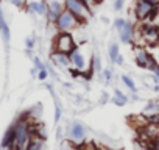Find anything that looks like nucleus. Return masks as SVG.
<instances>
[{
	"instance_id": "nucleus-1",
	"label": "nucleus",
	"mask_w": 159,
	"mask_h": 150,
	"mask_svg": "<svg viewBox=\"0 0 159 150\" xmlns=\"http://www.w3.org/2000/svg\"><path fill=\"white\" fill-rule=\"evenodd\" d=\"M64 7L75 17H78L83 24L88 22L91 19V16H92L91 5H88L86 2H83V0H64Z\"/></svg>"
},
{
	"instance_id": "nucleus-2",
	"label": "nucleus",
	"mask_w": 159,
	"mask_h": 150,
	"mask_svg": "<svg viewBox=\"0 0 159 150\" xmlns=\"http://www.w3.org/2000/svg\"><path fill=\"white\" fill-rule=\"evenodd\" d=\"M134 14L136 17L143 22V21H151L156 17L157 14V5L150 2V0H136V5H134Z\"/></svg>"
},
{
	"instance_id": "nucleus-3",
	"label": "nucleus",
	"mask_w": 159,
	"mask_h": 150,
	"mask_svg": "<svg viewBox=\"0 0 159 150\" xmlns=\"http://www.w3.org/2000/svg\"><path fill=\"white\" fill-rule=\"evenodd\" d=\"M53 24H55V27H56L58 31H73L80 25H83V22L80 21L78 17H75L69 10H64Z\"/></svg>"
},
{
	"instance_id": "nucleus-4",
	"label": "nucleus",
	"mask_w": 159,
	"mask_h": 150,
	"mask_svg": "<svg viewBox=\"0 0 159 150\" xmlns=\"http://www.w3.org/2000/svg\"><path fill=\"white\" fill-rule=\"evenodd\" d=\"M76 47L75 44V38L70 31H58V35L55 36V42H53V50L56 52H62V53H70L73 49Z\"/></svg>"
},
{
	"instance_id": "nucleus-5",
	"label": "nucleus",
	"mask_w": 159,
	"mask_h": 150,
	"mask_svg": "<svg viewBox=\"0 0 159 150\" xmlns=\"http://www.w3.org/2000/svg\"><path fill=\"white\" fill-rule=\"evenodd\" d=\"M45 5H47V17L55 22L58 19V16L66 10L64 7V0H44Z\"/></svg>"
},
{
	"instance_id": "nucleus-6",
	"label": "nucleus",
	"mask_w": 159,
	"mask_h": 150,
	"mask_svg": "<svg viewBox=\"0 0 159 150\" xmlns=\"http://www.w3.org/2000/svg\"><path fill=\"white\" fill-rule=\"evenodd\" d=\"M136 64L142 69H148V70H153L154 66L157 64L156 59L153 58V55L147 50H139L136 53Z\"/></svg>"
},
{
	"instance_id": "nucleus-7",
	"label": "nucleus",
	"mask_w": 159,
	"mask_h": 150,
	"mask_svg": "<svg viewBox=\"0 0 159 150\" xmlns=\"http://www.w3.org/2000/svg\"><path fill=\"white\" fill-rule=\"evenodd\" d=\"M70 136H72V141L83 142L84 138H86V127L80 122H75L70 128Z\"/></svg>"
},
{
	"instance_id": "nucleus-8",
	"label": "nucleus",
	"mask_w": 159,
	"mask_h": 150,
	"mask_svg": "<svg viewBox=\"0 0 159 150\" xmlns=\"http://www.w3.org/2000/svg\"><path fill=\"white\" fill-rule=\"evenodd\" d=\"M69 58H70V63H72V66L73 67H76V69H84V66H86V63H84V56L81 55V52H80L76 47L69 53Z\"/></svg>"
},
{
	"instance_id": "nucleus-9",
	"label": "nucleus",
	"mask_w": 159,
	"mask_h": 150,
	"mask_svg": "<svg viewBox=\"0 0 159 150\" xmlns=\"http://www.w3.org/2000/svg\"><path fill=\"white\" fill-rule=\"evenodd\" d=\"M119 33H120V39L123 44H131L133 38H134V25L131 22H126Z\"/></svg>"
},
{
	"instance_id": "nucleus-10",
	"label": "nucleus",
	"mask_w": 159,
	"mask_h": 150,
	"mask_svg": "<svg viewBox=\"0 0 159 150\" xmlns=\"http://www.w3.org/2000/svg\"><path fill=\"white\" fill-rule=\"evenodd\" d=\"M52 59H53V63H55L56 66H61V67H70V66H72L69 55H67V53H62V52H56V50H53V53H52Z\"/></svg>"
},
{
	"instance_id": "nucleus-11",
	"label": "nucleus",
	"mask_w": 159,
	"mask_h": 150,
	"mask_svg": "<svg viewBox=\"0 0 159 150\" xmlns=\"http://www.w3.org/2000/svg\"><path fill=\"white\" fill-rule=\"evenodd\" d=\"M14 138H16V130H14V125H11V127L7 130L5 136H3L2 147H3V148H13V145H14Z\"/></svg>"
},
{
	"instance_id": "nucleus-12",
	"label": "nucleus",
	"mask_w": 159,
	"mask_h": 150,
	"mask_svg": "<svg viewBox=\"0 0 159 150\" xmlns=\"http://www.w3.org/2000/svg\"><path fill=\"white\" fill-rule=\"evenodd\" d=\"M0 35H2V38H3L5 44H8V42H10L11 33H10V27H8V24H7L5 17H3V11H2V8H0Z\"/></svg>"
},
{
	"instance_id": "nucleus-13",
	"label": "nucleus",
	"mask_w": 159,
	"mask_h": 150,
	"mask_svg": "<svg viewBox=\"0 0 159 150\" xmlns=\"http://www.w3.org/2000/svg\"><path fill=\"white\" fill-rule=\"evenodd\" d=\"M28 10L30 11H34L36 14H47V5H45V2H30Z\"/></svg>"
},
{
	"instance_id": "nucleus-14",
	"label": "nucleus",
	"mask_w": 159,
	"mask_h": 150,
	"mask_svg": "<svg viewBox=\"0 0 159 150\" xmlns=\"http://www.w3.org/2000/svg\"><path fill=\"white\" fill-rule=\"evenodd\" d=\"M112 102H114L117 106H125L126 102H128V97H126L120 89H116V91H114V99H112Z\"/></svg>"
},
{
	"instance_id": "nucleus-15",
	"label": "nucleus",
	"mask_w": 159,
	"mask_h": 150,
	"mask_svg": "<svg viewBox=\"0 0 159 150\" xmlns=\"http://www.w3.org/2000/svg\"><path fill=\"white\" fill-rule=\"evenodd\" d=\"M154 111H159V102H156V100H151V102H150V103H147V106L143 108V114L154 113Z\"/></svg>"
},
{
	"instance_id": "nucleus-16",
	"label": "nucleus",
	"mask_w": 159,
	"mask_h": 150,
	"mask_svg": "<svg viewBox=\"0 0 159 150\" xmlns=\"http://www.w3.org/2000/svg\"><path fill=\"white\" fill-rule=\"evenodd\" d=\"M119 55H120L119 45H117V44H111V45H109V59H111L112 63H116V59H117Z\"/></svg>"
},
{
	"instance_id": "nucleus-17",
	"label": "nucleus",
	"mask_w": 159,
	"mask_h": 150,
	"mask_svg": "<svg viewBox=\"0 0 159 150\" xmlns=\"http://www.w3.org/2000/svg\"><path fill=\"white\" fill-rule=\"evenodd\" d=\"M122 82L128 86V89H129V91H133V92H136V91H137V88H136L134 82H133L129 77H128V75H122Z\"/></svg>"
},
{
	"instance_id": "nucleus-18",
	"label": "nucleus",
	"mask_w": 159,
	"mask_h": 150,
	"mask_svg": "<svg viewBox=\"0 0 159 150\" xmlns=\"http://www.w3.org/2000/svg\"><path fill=\"white\" fill-rule=\"evenodd\" d=\"M126 24V21L125 19H120V17H117L116 21H114V28L117 30V31H120L122 28H123V25Z\"/></svg>"
},
{
	"instance_id": "nucleus-19",
	"label": "nucleus",
	"mask_w": 159,
	"mask_h": 150,
	"mask_svg": "<svg viewBox=\"0 0 159 150\" xmlns=\"http://www.w3.org/2000/svg\"><path fill=\"white\" fill-rule=\"evenodd\" d=\"M69 72H70V75H72L73 78L83 77V70H81V69H76V67H73V69H69Z\"/></svg>"
},
{
	"instance_id": "nucleus-20",
	"label": "nucleus",
	"mask_w": 159,
	"mask_h": 150,
	"mask_svg": "<svg viewBox=\"0 0 159 150\" xmlns=\"http://www.w3.org/2000/svg\"><path fill=\"white\" fill-rule=\"evenodd\" d=\"M47 77H48V70H47V67H45V69H41L39 73H38V78L44 82V80H47Z\"/></svg>"
},
{
	"instance_id": "nucleus-21",
	"label": "nucleus",
	"mask_w": 159,
	"mask_h": 150,
	"mask_svg": "<svg viewBox=\"0 0 159 150\" xmlns=\"http://www.w3.org/2000/svg\"><path fill=\"white\" fill-rule=\"evenodd\" d=\"M103 77H105V80H106V82H111V80H112V70L105 69V70H103Z\"/></svg>"
},
{
	"instance_id": "nucleus-22",
	"label": "nucleus",
	"mask_w": 159,
	"mask_h": 150,
	"mask_svg": "<svg viewBox=\"0 0 159 150\" xmlns=\"http://www.w3.org/2000/svg\"><path fill=\"white\" fill-rule=\"evenodd\" d=\"M123 3H125V0H116V2H114V10L120 11L123 8Z\"/></svg>"
},
{
	"instance_id": "nucleus-23",
	"label": "nucleus",
	"mask_w": 159,
	"mask_h": 150,
	"mask_svg": "<svg viewBox=\"0 0 159 150\" xmlns=\"http://www.w3.org/2000/svg\"><path fill=\"white\" fill-rule=\"evenodd\" d=\"M33 61H34V66H36L39 70H41V69H45V66L41 63V59H39V58H33Z\"/></svg>"
},
{
	"instance_id": "nucleus-24",
	"label": "nucleus",
	"mask_w": 159,
	"mask_h": 150,
	"mask_svg": "<svg viewBox=\"0 0 159 150\" xmlns=\"http://www.w3.org/2000/svg\"><path fill=\"white\" fill-rule=\"evenodd\" d=\"M59 117H61V108L56 105V106H55V122H58Z\"/></svg>"
},
{
	"instance_id": "nucleus-25",
	"label": "nucleus",
	"mask_w": 159,
	"mask_h": 150,
	"mask_svg": "<svg viewBox=\"0 0 159 150\" xmlns=\"http://www.w3.org/2000/svg\"><path fill=\"white\" fill-rule=\"evenodd\" d=\"M25 44H27V47H28V49H33V47H34V41H33L31 38H28V39L25 41Z\"/></svg>"
},
{
	"instance_id": "nucleus-26",
	"label": "nucleus",
	"mask_w": 159,
	"mask_h": 150,
	"mask_svg": "<svg viewBox=\"0 0 159 150\" xmlns=\"http://www.w3.org/2000/svg\"><path fill=\"white\" fill-rule=\"evenodd\" d=\"M11 3H13V5H16V7H22V5H24L22 0H11Z\"/></svg>"
},
{
	"instance_id": "nucleus-27",
	"label": "nucleus",
	"mask_w": 159,
	"mask_h": 150,
	"mask_svg": "<svg viewBox=\"0 0 159 150\" xmlns=\"http://www.w3.org/2000/svg\"><path fill=\"white\" fill-rule=\"evenodd\" d=\"M116 63H117V64H123V56H120V55H119V56H117V59H116Z\"/></svg>"
},
{
	"instance_id": "nucleus-28",
	"label": "nucleus",
	"mask_w": 159,
	"mask_h": 150,
	"mask_svg": "<svg viewBox=\"0 0 159 150\" xmlns=\"http://www.w3.org/2000/svg\"><path fill=\"white\" fill-rule=\"evenodd\" d=\"M92 2H94V5H100V3L103 2V0H92Z\"/></svg>"
},
{
	"instance_id": "nucleus-29",
	"label": "nucleus",
	"mask_w": 159,
	"mask_h": 150,
	"mask_svg": "<svg viewBox=\"0 0 159 150\" xmlns=\"http://www.w3.org/2000/svg\"><path fill=\"white\" fill-rule=\"evenodd\" d=\"M150 2H153V3H156V5H159V0H150Z\"/></svg>"
},
{
	"instance_id": "nucleus-30",
	"label": "nucleus",
	"mask_w": 159,
	"mask_h": 150,
	"mask_svg": "<svg viewBox=\"0 0 159 150\" xmlns=\"http://www.w3.org/2000/svg\"><path fill=\"white\" fill-rule=\"evenodd\" d=\"M157 136H159V127H157Z\"/></svg>"
}]
</instances>
